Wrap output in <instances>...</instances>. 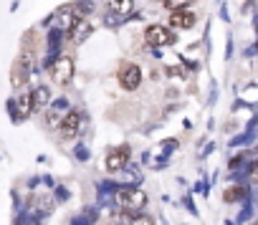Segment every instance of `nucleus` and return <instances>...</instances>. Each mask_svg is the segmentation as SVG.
<instances>
[{
	"label": "nucleus",
	"instance_id": "4c0bfd02",
	"mask_svg": "<svg viewBox=\"0 0 258 225\" xmlns=\"http://www.w3.org/2000/svg\"><path fill=\"white\" fill-rule=\"evenodd\" d=\"M220 18H223V21H228V8H225V3L220 6Z\"/></svg>",
	"mask_w": 258,
	"mask_h": 225
},
{
	"label": "nucleus",
	"instance_id": "c9c22d12",
	"mask_svg": "<svg viewBox=\"0 0 258 225\" xmlns=\"http://www.w3.org/2000/svg\"><path fill=\"white\" fill-rule=\"evenodd\" d=\"M41 177H43V185H46V187H56V180H53L51 175H41Z\"/></svg>",
	"mask_w": 258,
	"mask_h": 225
},
{
	"label": "nucleus",
	"instance_id": "412c9836",
	"mask_svg": "<svg viewBox=\"0 0 258 225\" xmlns=\"http://www.w3.org/2000/svg\"><path fill=\"white\" fill-rule=\"evenodd\" d=\"M74 157H76V162H89V160H91V152H89V147H86L84 142H79V144L74 147Z\"/></svg>",
	"mask_w": 258,
	"mask_h": 225
},
{
	"label": "nucleus",
	"instance_id": "39448f33",
	"mask_svg": "<svg viewBox=\"0 0 258 225\" xmlns=\"http://www.w3.org/2000/svg\"><path fill=\"white\" fill-rule=\"evenodd\" d=\"M33 71H36V66H33V53H31V51L21 53V58H18L16 66H13V79H11V84H13L16 89L26 86V81L31 79Z\"/></svg>",
	"mask_w": 258,
	"mask_h": 225
},
{
	"label": "nucleus",
	"instance_id": "f3484780",
	"mask_svg": "<svg viewBox=\"0 0 258 225\" xmlns=\"http://www.w3.org/2000/svg\"><path fill=\"white\" fill-rule=\"evenodd\" d=\"M124 21H126L124 16H119V13H114V11H109V8H106V13L101 16V23H104L106 28H119Z\"/></svg>",
	"mask_w": 258,
	"mask_h": 225
},
{
	"label": "nucleus",
	"instance_id": "f257e3e1",
	"mask_svg": "<svg viewBox=\"0 0 258 225\" xmlns=\"http://www.w3.org/2000/svg\"><path fill=\"white\" fill-rule=\"evenodd\" d=\"M147 202H150L147 192H142L137 185H121L119 182V190L114 192V207H119L121 212H129V217H132V212L145 210Z\"/></svg>",
	"mask_w": 258,
	"mask_h": 225
},
{
	"label": "nucleus",
	"instance_id": "9b49d317",
	"mask_svg": "<svg viewBox=\"0 0 258 225\" xmlns=\"http://www.w3.org/2000/svg\"><path fill=\"white\" fill-rule=\"evenodd\" d=\"M31 96H33V109H36V111H43V109H48V106H51V101H53V96H51V89H48L46 84H38V86L31 91Z\"/></svg>",
	"mask_w": 258,
	"mask_h": 225
},
{
	"label": "nucleus",
	"instance_id": "2f4dec72",
	"mask_svg": "<svg viewBox=\"0 0 258 225\" xmlns=\"http://www.w3.org/2000/svg\"><path fill=\"white\" fill-rule=\"evenodd\" d=\"M124 217H126V215H121V210H119V215H114L106 225H124Z\"/></svg>",
	"mask_w": 258,
	"mask_h": 225
},
{
	"label": "nucleus",
	"instance_id": "a878e982",
	"mask_svg": "<svg viewBox=\"0 0 258 225\" xmlns=\"http://www.w3.org/2000/svg\"><path fill=\"white\" fill-rule=\"evenodd\" d=\"M187 3H190V0H167L165 8H170V11H180V8H187Z\"/></svg>",
	"mask_w": 258,
	"mask_h": 225
},
{
	"label": "nucleus",
	"instance_id": "b1692460",
	"mask_svg": "<svg viewBox=\"0 0 258 225\" xmlns=\"http://www.w3.org/2000/svg\"><path fill=\"white\" fill-rule=\"evenodd\" d=\"M238 167H245V152H240V155H235V157H230L228 160V170H238Z\"/></svg>",
	"mask_w": 258,
	"mask_h": 225
},
{
	"label": "nucleus",
	"instance_id": "423d86ee",
	"mask_svg": "<svg viewBox=\"0 0 258 225\" xmlns=\"http://www.w3.org/2000/svg\"><path fill=\"white\" fill-rule=\"evenodd\" d=\"M119 86L124 89V91H137L140 89V84H142V66H137V63H124L121 68H119Z\"/></svg>",
	"mask_w": 258,
	"mask_h": 225
},
{
	"label": "nucleus",
	"instance_id": "473e14b6",
	"mask_svg": "<svg viewBox=\"0 0 258 225\" xmlns=\"http://www.w3.org/2000/svg\"><path fill=\"white\" fill-rule=\"evenodd\" d=\"M213 149H215V144H213V142H210V144H205V149L200 152V160H205V157H210V155H213Z\"/></svg>",
	"mask_w": 258,
	"mask_h": 225
},
{
	"label": "nucleus",
	"instance_id": "72a5a7b5",
	"mask_svg": "<svg viewBox=\"0 0 258 225\" xmlns=\"http://www.w3.org/2000/svg\"><path fill=\"white\" fill-rule=\"evenodd\" d=\"M41 182H43V177H41V175H38V177H31V180H28V190H33V187H38Z\"/></svg>",
	"mask_w": 258,
	"mask_h": 225
},
{
	"label": "nucleus",
	"instance_id": "2eb2a0df",
	"mask_svg": "<svg viewBox=\"0 0 258 225\" xmlns=\"http://www.w3.org/2000/svg\"><path fill=\"white\" fill-rule=\"evenodd\" d=\"M250 215H253V202H250V195H248V197H243V207H240V212L235 215V225L248 222V220H250Z\"/></svg>",
	"mask_w": 258,
	"mask_h": 225
},
{
	"label": "nucleus",
	"instance_id": "4468645a",
	"mask_svg": "<svg viewBox=\"0 0 258 225\" xmlns=\"http://www.w3.org/2000/svg\"><path fill=\"white\" fill-rule=\"evenodd\" d=\"M243 197H248V190L240 187V182L233 185V187H228V190L223 192V200H225V202H238V200H243Z\"/></svg>",
	"mask_w": 258,
	"mask_h": 225
},
{
	"label": "nucleus",
	"instance_id": "dca6fc26",
	"mask_svg": "<svg viewBox=\"0 0 258 225\" xmlns=\"http://www.w3.org/2000/svg\"><path fill=\"white\" fill-rule=\"evenodd\" d=\"M61 122H63V111H58V109H53V106H51V109H48V114H46V127L58 132Z\"/></svg>",
	"mask_w": 258,
	"mask_h": 225
},
{
	"label": "nucleus",
	"instance_id": "7c9ffc66",
	"mask_svg": "<svg viewBox=\"0 0 258 225\" xmlns=\"http://www.w3.org/2000/svg\"><path fill=\"white\" fill-rule=\"evenodd\" d=\"M71 225H91V222H89V217L81 212V215H74V217H71Z\"/></svg>",
	"mask_w": 258,
	"mask_h": 225
},
{
	"label": "nucleus",
	"instance_id": "6ab92c4d",
	"mask_svg": "<svg viewBox=\"0 0 258 225\" xmlns=\"http://www.w3.org/2000/svg\"><path fill=\"white\" fill-rule=\"evenodd\" d=\"M74 6H76L79 18H89V16H94V3H91V0H79V3H74Z\"/></svg>",
	"mask_w": 258,
	"mask_h": 225
},
{
	"label": "nucleus",
	"instance_id": "ea45409f",
	"mask_svg": "<svg viewBox=\"0 0 258 225\" xmlns=\"http://www.w3.org/2000/svg\"><path fill=\"white\" fill-rule=\"evenodd\" d=\"M253 48H255V51H258V38H255V43H253Z\"/></svg>",
	"mask_w": 258,
	"mask_h": 225
},
{
	"label": "nucleus",
	"instance_id": "f704fd0d",
	"mask_svg": "<svg viewBox=\"0 0 258 225\" xmlns=\"http://www.w3.org/2000/svg\"><path fill=\"white\" fill-rule=\"evenodd\" d=\"M255 127H258V114H253V119L248 122V127H245V132H255Z\"/></svg>",
	"mask_w": 258,
	"mask_h": 225
},
{
	"label": "nucleus",
	"instance_id": "e433bc0d",
	"mask_svg": "<svg viewBox=\"0 0 258 225\" xmlns=\"http://www.w3.org/2000/svg\"><path fill=\"white\" fill-rule=\"evenodd\" d=\"M230 180H233V182H243V180H245V172H233Z\"/></svg>",
	"mask_w": 258,
	"mask_h": 225
},
{
	"label": "nucleus",
	"instance_id": "cd10ccee",
	"mask_svg": "<svg viewBox=\"0 0 258 225\" xmlns=\"http://www.w3.org/2000/svg\"><path fill=\"white\" fill-rule=\"evenodd\" d=\"M233 48H235V41H233V36H228V43H225V61L233 58Z\"/></svg>",
	"mask_w": 258,
	"mask_h": 225
},
{
	"label": "nucleus",
	"instance_id": "58836bf2",
	"mask_svg": "<svg viewBox=\"0 0 258 225\" xmlns=\"http://www.w3.org/2000/svg\"><path fill=\"white\" fill-rule=\"evenodd\" d=\"M253 28H255V33H258V13H255V18H253Z\"/></svg>",
	"mask_w": 258,
	"mask_h": 225
},
{
	"label": "nucleus",
	"instance_id": "a19ab883",
	"mask_svg": "<svg viewBox=\"0 0 258 225\" xmlns=\"http://www.w3.org/2000/svg\"><path fill=\"white\" fill-rule=\"evenodd\" d=\"M255 225H258V220H255Z\"/></svg>",
	"mask_w": 258,
	"mask_h": 225
},
{
	"label": "nucleus",
	"instance_id": "c756f323",
	"mask_svg": "<svg viewBox=\"0 0 258 225\" xmlns=\"http://www.w3.org/2000/svg\"><path fill=\"white\" fill-rule=\"evenodd\" d=\"M165 73H167L170 79H177V76H182V68H180V66H167Z\"/></svg>",
	"mask_w": 258,
	"mask_h": 225
},
{
	"label": "nucleus",
	"instance_id": "4be33fe9",
	"mask_svg": "<svg viewBox=\"0 0 258 225\" xmlns=\"http://www.w3.org/2000/svg\"><path fill=\"white\" fill-rule=\"evenodd\" d=\"M6 109H8V114H11L13 124H21V114H18V99H8V101H6Z\"/></svg>",
	"mask_w": 258,
	"mask_h": 225
},
{
	"label": "nucleus",
	"instance_id": "c85d7f7f",
	"mask_svg": "<svg viewBox=\"0 0 258 225\" xmlns=\"http://www.w3.org/2000/svg\"><path fill=\"white\" fill-rule=\"evenodd\" d=\"M84 215L89 217V222H96V220H99V207H86Z\"/></svg>",
	"mask_w": 258,
	"mask_h": 225
},
{
	"label": "nucleus",
	"instance_id": "6e6552de",
	"mask_svg": "<svg viewBox=\"0 0 258 225\" xmlns=\"http://www.w3.org/2000/svg\"><path fill=\"white\" fill-rule=\"evenodd\" d=\"M129 155H132V149H129L126 144L111 149V152L106 155V170H109V172H121V170L129 165Z\"/></svg>",
	"mask_w": 258,
	"mask_h": 225
},
{
	"label": "nucleus",
	"instance_id": "9d476101",
	"mask_svg": "<svg viewBox=\"0 0 258 225\" xmlns=\"http://www.w3.org/2000/svg\"><path fill=\"white\" fill-rule=\"evenodd\" d=\"M53 16H56V26H58V28H63L66 33H69V28H71V26L76 23V18H79V13H76V6H74V3L61 6Z\"/></svg>",
	"mask_w": 258,
	"mask_h": 225
},
{
	"label": "nucleus",
	"instance_id": "f8f14e48",
	"mask_svg": "<svg viewBox=\"0 0 258 225\" xmlns=\"http://www.w3.org/2000/svg\"><path fill=\"white\" fill-rule=\"evenodd\" d=\"M104 6L109 8V11H114V13H119V16H129L135 11V0H104Z\"/></svg>",
	"mask_w": 258,
	"mask_h": 225
},
{
	"label": "nucleus",
	"instance_id": "5701e85b",
	"mask_svg": "<svg viewBox=\"0 0 258 225\" xmlns=\"http://www.w3.org/2000/svg\"><path fill=\"white\" fill-rule=\"evenodd\" d=\"M53 197H56V202H69L71 200V192H69L66 185H56L53 187Z\"/></svg>",
	"mask_w": 258,
	"mask_h": 225
},
{
	"label": "nucleus",
	"instance_id": "ddd939ff",
	"mask_svg": "<svg viewBox=\"0 0 258 225\" xmlns=\"http://www.w3.org/2000/svg\"><path fill=\"white\" fill-rule=\"evenodd\" d=\"M33 96H31V91L28 94H21L18 96V114H21V122H26L31 114H33Z\"/></svg>",
	"mask_w": 258,
	"mask_h": 225
},
{
	"label": "nucleus",
	"instance_id": "7ed1b4c3",
	"mask_svg": "<svg viewBox=\"0 0 258 225\" xmlns=\"http://www.w3.org/2000/svg\"><path fill=\"white\" fill-rule=\"evenodd\" d=\"M84 124H86L84 111H79V109H69L66 114H63V122H61V127H58V134H61V139H63V142H71V139H76V137L81 134Z\"/></svg>",
	"mask_w": 258,
	"mask_h": 225
},
{
	"label": "nucleus",
	"instance_id": "1a4fd4ad",
	"mask_svg": "<svg viewBox=\"0 0 258 225\" xmlns=\"http://www.w3.org/2000/svg\"><path fill=\"white\" fill-rule=\"evenodd\" d=\"M91 31H94V26H91L89 18H76V23L69 28V38L79 46V43H84V41L91 36Z\"/></svg>",
	"mask_w": 258,
	"mask_h": 225
},
{
	"label": "nucleus",
	"instance_id": "bb28decb",
	"mask_svg": "<svg viewBox=\"0 0 258 225\" xmlns=\"http://www.w3.org/2000/svg\"><path fill=\"white\" fill-rule=\"evenodd\" d=\"M182 205H185V207H187L192 215H198V207H195V200H192V195H185V197H182Z\"/></svg>",
	"mask_w": 258,
	"mask_h": 225
},
{
	"label": "nucleus",
	"instance_id": "f03ea898",
	"mask_svg": "<svg viewBox=\"0 0 258 225\" xmlns=\"http://www.w3.org/2000/svg\"><path fill=\"white\" fill-rule=\"evenodd\" d=\"M145 43L150 48H165V46H172L177 43V31L170 28V26H160V23H152L145 28Z\"/></svg>",
	"mask_w": 258,
	"mask_h": 225
},
{
	"label": "nucleus",
	"instance_id": "aec40b11",
	"mask_svg": "<svg viewBox=\"0 0 258 225\" xmlns=\"http://www.w3.org/2000/svg\"><path fill=\"white\" fill-rule=\"evenodd\" d=\"M250 142H255V132H243V134H238L235 139H230V147H245V144H250Z\"/></svg>",
	"mask_w": 258,
	"mask_h": 225
},
{
	"label": "nucleus",
	"instance_id": "a211bd4d",
	"mask_svg": "<svg viewBox=\"0 0 258 225\" xmlns=\"http://www.w3.org/2000/svg\"><path fill=\"white\" fill-rule=\"evenodd\" d=\"M129 225H157V220L147 212H132V217H129Z\"/></svg>",
	"mask_w": 258,
	"mask_h": 225
},
{
	"label": "nucleus",
	"instance_id": "0eeeda50",
	"mask_svg": "<svg viewBox=\"0 0 258 225\" xmlns=\"http://www.w3.org/2000/svg\"><path fill=\"white\" fill-rule=\"evenodd\" d=\"M170 28L175 31H187L198 23V16L190 11V8H180V11H170V18H167Z\"/></svg>",
	"mask_w": 258,
	"mask_h": 225
},
{
	"label": "nucleus",
	"instance_id": "20e7f679",
	"mask_svg": "<svg viewBox=\"0 0 258 225\" xmlns=\"http://www.w3.org/2000/svg\"><path fill=\"white\" fill-rule=\"evenodd\" d=\"M74 73H76V66H74L71 56H58L56 63L51 66V76L58 86H69L74 81Z\"/></svg>",
	"mask_w": 258,
	"mask_h": 225
},
{
	"label": "nucleus",
	"instance_id": "393cba45",
	"mask_svg": "<svg viewBox=\"0 0 258 225\" xmlns=\"http://www.w3.org/2000/svg\"><path fill=\"white\" fill-rule=\"evenodd\" d=\"M51 106H53V109H58V111H63V114H66V111L71 109V104H69V99H66V96H58V99H53V101H51Z\"/></svg>",
	"mask_w": 258,
	"mask_h": 225
}]
</instances>
